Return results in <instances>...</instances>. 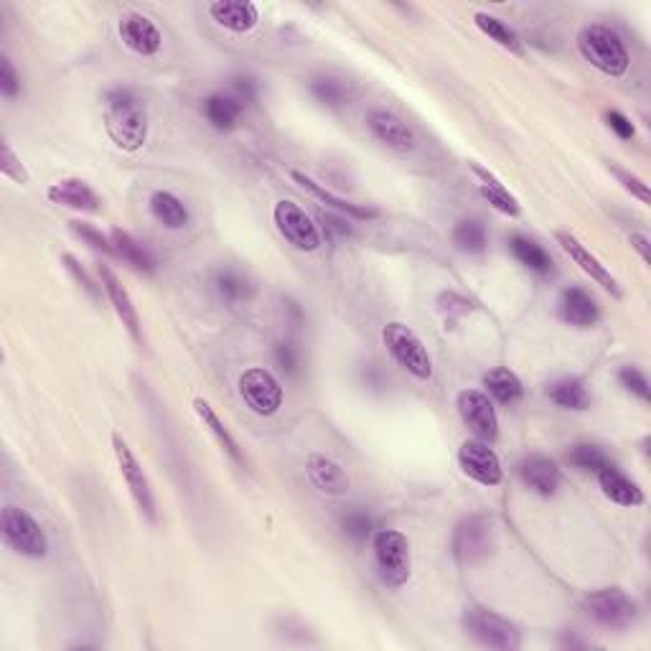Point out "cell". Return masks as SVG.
I'll use <instances>...</instances> for the list:
<instances>
[{"instance_id": "cell-1", "label": "cell", "mask_w": 651, "mask_h": 651, "mask_svg": "<svg viewBox=\"0 0 651 651\" xmlns=\"http://www.w3.org/2000/svg\"><path fill=\"white\" fill-rule=\"evenodd\" d=\"M105 128L117 148L140 151L148 140V112L140 95L130 87H112L105 95Z\"/></svg>"}, {"instance_id": "cell-2", "label": "cell", "mask_w": 651, "mask_h": 651, "mask_svg": "<svg viewBox=\"0 0 651 651\" xmlns=\"http://www.w3.org/2000/svg\"><path fill=\"white\" fill-rule=\"evenodd\" d=\"M578 49L590 67L606 77H624L631 67V56L624 39L603 23H590L578 34Z\"/></svg>"}, {"instance_id": "cell-3", "label": "cell", "mask_w": 651, "mask_h": 651, "mask_svg": "<svg viewBox=\"0 0 651 651\" xmlns=\"http://www.w3.org/2000/svg\"><path fill=\"white\" fill-rule=\"evenodd\" d=\"M377 575L387 588H402L412 575L410 542L397 529H379L374 535Z\"/></svg>"}, {"instance_id": "cell-4", "label": "cell", "mask_w": 651, "mask_h": 651, "mask_svg": "<svg viewBox=\"0 0 651 651\" xmlns=\"http://www.w3.org/2000/svg\"><path fill=\"white\" fill-rule=\"evenodd\" d=\"M382 341L387 346V351L392 354L397 364L405 369L407 374H412L415 379H430L433 377V359H430L428 349L420 341V336L405 326L400 321H392L384 326Z\"/></svg>"}, {"instance_id": "cell-5", "label": "cell", "mask_w": 651, "mask_h": 651, "mask_svg": "<svg viewBox=\"0 0 651 651\" xmlns=\"http://www.w3.org/2000/svg\"><path fill=\"white\" fill-rule=\"evenodd\" d=\"M583 608L593 624L611 631L629 629V626H634L636 616H639L636 601L621 588H601L596 593H590L583 601Z\"/></svg>"}, {"instance_id": "cell-6", "label": "cell", "mask_w": 651, "mask_h": 651, "mask_svg": "<svg viewBox=\"0 0 651 651\" xmlns=\"http://www.w3.org/2000/svg\"><path fill=\"white\" fill-rule=\"evenodd\" d=\"M463 626L473 639L489 646V649L517 651L522 646V631L509 618L499 616L489 608H468L463 613Z\"/></svg>"}, {"instance_id": "cell-7", "label": "cell", "mask_w": 651, "mask_h": 651, "mask_svg": "<svg viewBox=\"0 0 651 651\" xmlns=\"http://www.w3.org/2000/svg\"><path fill=\"white\" fill-rule=\"evenodd\" d=\"M0 532H3V542L23 557H44L46 550H49V542H46L41 524L18 507L3 509V514H0Z\"/></svg>"}, {"instance_id": "cell-8", "label": "cell", "mask_w": 651, "mask_h": 651, "mask_svg": "<svg viewBox=\"0 0 651 651\" xmlns=\"http://www.w3.org/2000/svg\"><path fill=\"white\" fill-rule=\"evenodd\" d=\"M112 451H115L117 466H120V473H123L125 484H128L130 496L138 504L140 514L151 524L158 522V512H156V496H153L151 484H148V476H145L143 466H140L138 456L130 451V446L120 438V433H112Z\"/></svg>"}, {"instance_id": "cell-9", "label": "cell", "mask_w": 651, "mask_h": 651, "mask_svg": "<svg viewBox=\"0 0 651 651\" xmlns=\"http://www.w3.org/2000/svg\"><path fill=\"white\" fill-rule=\"evenodd\" d=\"M240 397L260 418H273L275 412L283 407V387L273 372L262 367L247 369L240 377Z\"/></svg>"}, {"instance_id": "cell-10", "label": "cell", "mask_w": 651, "mask_h": 651, "mask_svg": "<svg viewBox=\"0 0 651 651\" xmlns=\"http://www.w3.org/2000/svg\"><path fill=\"white\" fill-rule=\"evenodd\" d=\"M273 219L278 232L285 237V242H290L295 250L316 252L318 247L323 245L321 229L313 224V219L308 217L306 209H301L295 201H278L273 209Z\"/></svg>"}, {"instance_id": "cell-11", "label": "cell", "mask_w": 651, "mask_h": 651, "mask_svg": "<svg viewBox=\"0 0 651 651\" xmlns=\"http://www.w3.org/2000/svg\"><path fill=\"white\" fill-rule=\"evenodd\" d=\"M494 547V532H491V519L473 514L458 522L453 532V555L461 565H476L486 560Z\"/></svg>"}, {"instance_id": "cell-12", "label": "cell", "mask_w": 651, "mask_h": 651, "mask_svg": "<svg viewBox=\"0 0 651 651\" xmlns=\"http://www.w3.org/2000/svg\"><path fill=\"white\" fill-rule=\"evenodd\" d=\"M458 415L466 423V428L484 443H494L499 438V418H496L494 402L486 392L463 390L456 400Z\"/></svg>"}, {"instance_id": "cell-13", "label": "cell", "mask_w": 651, "mask_h": 651, "mask_svg": "<svg viewBox=\"0 0 651 651\" xmlns=\"http://www.w3.org/2000/svg\"><path fill=\"white\" fill-rule=\"evenodd\" d=\"M458 463H461L468 479L481 486H499L501 479H504L499 456L491 451L489 443H484V440H466L458 448Z\"/></svg>"}, {"instance_id": "cell-14", "label": "cell", "mask_w": 651, "mask_h": 651, "mask_svg": "<svg viewBox=\"0 0 651 651\" xmlns=\"http://www.w3.org/2000/svg\"><path fill=\"white\" fill-rule=\"evenodd\" d=\"M120 39L133 54L156 56L163 46L161 28L143 13H128L120 21Z\"/></svg>"}, {"instance_id": "cell-15", "label": "cell", "mask_w": 651, "mask_h": 651, "mask_svg": "<svg viewBox=\"0 0 651 651\" xmlns=\"http://www.w3.org/2000/svg\"><path fill=\"white\" fill-rule=\"evenodd\" d=\"M557 313L565 323L575 326V329H590L601 321V308H598L596 298L588 290L570 285L560 293V303H557Z\"/></svg>"}, {"instance_id": "cell-16", "label": "cell", "mask_w": 651, "mask_h": 651, "mask_svg": "<svg viewBox=\"0 0 651 651\" xmlns=\"http://www.w3.org/2000/svg\"><path fill=\"white\" fill-rule=\"evenodd\" d=\"M367 128L372 130L374 138L379 143H384L387 148L397 153H410L415 151V135L407 128V123H402L400 117L392 115L387 110H372L367 112Z\"/></svg>"}, {"instance_id": "cell-17", "label": "cell", "mask_w": 651, "mask_h": 651, "mask_svg": "<svg viewBox=\"0 0 651 651\" xmlns=\"http://www.w3.org/2000/svg\"><path fill=\"white\" fill-rule=\"evenodd\" d=\"M290 176H293L295 184H301L303 191H308V194H311L313 199L323 201V204L329 206V209H334V212L339 214V217L359 219V222H369V219L379 217L377 209H372V206H362V204H357V201L341 199V196L331 194V191L326 189V186H321L318 181H313L311 176H306L303 171H293Z\"/></svg>"}, {"instance_id": "cell-18", "label": "cell", "mask_w": 651, "mask_h": 651, "mask_svg": "<svg viewBox=\"0 0 651 651\" xmlns=\"http://www.w3.org/2000/svg\"><path fill=\"white\" fill-rule=\"evenodd\" d=\"M555 240L560 242L562 250H565L570 257H573L575 265H580V270H583V273H588L590 278L596 280L598 285H603V288H606L608 293L613 295V298H621V288H618L616 278H613V275L608 273V268L603 265L601 260H598L596 255H590V252L585 250L583 245H580V240L575 237V234L555 232Z\"/></svg>"}, {"instance_id": "cell-19", "label": "cell", "mask_w": 651, "mask_h": 651, "mask_svg": "<svg viewBox=\"0 0 651 651\" xmlns=\"http://www.w3.org/2000/svg\"><path fill=\"white\" fill-rule=\"evenodd\" d=\"M100 280H102V290L107 293V298H110L112 308H115L117 318L123 321V326L128 329V334L133 336L138 344H143V331H140V318H138V308H135L133 298H130V293L125 290V285L117 280V275L112 273L107 265H100Z\"/></svg>"}, {"instance_id": "cell-20", "label": "cell", "mask_w": 651, "mask_h": 651, "mask_svg": "<svg viewBox=\"0 0 651 651\" xmlns=\"http://www.w3.org/2000/svg\"><path fill=\"white\" fill-rule=\"evenodd\" d=\"M306 473H308V481H311L321 494L344 496L346 491L351 489V479L346 476L344 468H341L334 458L321 456V453L308 458Z\"/></svg>"}, {"instance_id": "cell-21", "label": "cell", "mask_w": 651, "mask_h": 651, "mask_svg": "<svg viewBox=\"0 0 651 651\" xmlns=\"http://www.w3.org/2000/svg\"><path fill=\"white\" fill-rule=\"evenodd\" d=\"M214 21L232 34H250L260 21V11L250 0H217L209 6Z\"/></svg>"}, {"instance_id": "cell-22", "label": "cell", "mask_w": 651, "mask_h": 651, "mask_svg": "<svg viewBox=\"0 0 651 651\" xmlns=\"http://www.w3.org/2000/svg\"><path fill=\"white\" fill-rule=\"evenodd\" d=\"M49 201L74 209V212H97L100 209V196L92 191V186L82 179H62L49 186L46 191Z\"/></svg>"}, {"instance_id": "cell-23", "label": "cell", "mask_w": 651, "mask_h": 651, "mask_svg": "<svg viewBox=\"0 0 651 651\" xmlns=\"http://www.w3.org/2000/svg\"><path fill=\"white\" fill-rule=\"evenodd\" d=\"M519 476L524 484L540 496H552L560 489V468L547 456H529L519 463Z\"/></svg>"}, {"instance_id": "cell-24", "label": "cell", "mask_w": 651, "mask_h": 651, "mask_svg": "<svg viewBox=\"0 0 651 651\" xmlns=\"http://www.w3.org/2000/svg\"><path fill=\"white\" fill-rule=\"evenodd\" d=\"M598 484H601L606 499H611L613 504H618V507L634 509L644 504V491L639 489V484L631 481L629 476H624V473L618 471L613 463H608L606 468L598 471Z\"/></svg>"}, {"instance_id": "cell-25", "label": "cell", "mask_w": 651, "mask_h": 651, "mask_svg": "<svg viewBox=\"0 0 651 651\" xmlns=\"http://www.w3.org/2000/svg\"><path fill=\"white\" fill-rule=\"evenodd\" d=\"M194 410H196V415L201 418V423H204V428L209 430V433H212V438L219 443V448H222V451L227 453V456L232 458L237 466H245V453H242L240 443L234 440V435L229 433L227 425H224V420L219 418L217 412H214V407L209 405L204 397H196Z\"/></svg>"}, {"instance_id": "cell-26", "label": "cell", "mask_w": 651, "mask_h": 651, "mask_svg": "<svg viewBox=\"0 0 651 651\" xmlns=\"http://www.w3.org/2000/svg\"><path fill=\"white\" fill-rule=\"evenodd\" d=\"M471 171L476 173V179H479V191L491 206H494L496 212L507 214V217H519V201L517 196L509 194V189L496 179L494 173L486 171L484 166L479 163H471Z\"/></svg>"}, {"instance_id": "cell-27", "label": "cell", "mask_w": 651, "mask_h": 651, "mask_svg": "<svg viewBox=\"0 0 651 651\" xmlns=\"http://www.w3.org/2000/svg\"><path fill=\"white\" fill-rule=\"evenodd\" d=\"M110 237H112V245H115L117 257H120L123 262H128L130 268L145 275H151L153 270H156V257L151 255L148 247L140 245L133 234L123 232V229H112Z\"/></svg>"}, {"instance_id": "cell-28", "label": "cell", "mask_w": 651, "mask_h": 651, "mask_svg": "<svg viewBox=\"0 0 651 651\" xmlns=\"http://www.w3.org/2000/svg\"><path fill=\"white\" fill-rule=\"evenodd\" d=\"M484 387L486 395H489L491 400L501 402V405H514V402L522 400L524 395V387L522 382H519V377L507 367H496L491 369V372H486Z\"/></svg>"}, {"instance_id": "cell-29", "label": "cell", "mask_w": 651, "mask_h": 651, "mask_svg": "<svg viewBox=\"0 0 651 651\" xmlns=\"http://www.w3.org/2000/svg\"><path fill=\"white\" fill-rule=\"evenodd\" d=\"M547 397L555 402L562 410L583 412L590 407V395L585 390V384L575 377H562L547 384Z\"/></svg>"}, {"instance_id": "cell-30", "label": "cell", "mask_w": 651, "mask_h": 651, "mask_svg": "<svg viewBox=\"0 0 651 651\" xmlns=\"http://www.w3.org/2000/svg\"><path fill=\"white\" fill-rule=\"evenodd\" d=\"M151 214L166 229H184L191 219L184 201L176 194H171V191H156L151 196Z\"/></svg>"}, {"instance_id": "cell-31", "label": "cell", "mask_w": 651, "mask_h": 651, "mask_svg": "<svg viewBox=\"0 0 651 651\" xmlns=\"http://www.w3.org/2000/svg\"><path fill=\"white\" fill-rule=\"evenodd\" d=\"M204 115L217 130H232L242 115V102L232 95H212L204 102Z\"/></svg>"}, {"instance_id": "cell-32", "label": "cell", "mask_w": 651, "mask_h": 651, "mask_svg": "<svg viewBox=\"0 0 651 651\" xmlns=\"http://www.w3.org/2000/svg\"><path fill=\"white\" fill-rule=\"evenodd\" d=\"M509 250L512 255L522 262L524 268L532 270L537 275H550L552 273V260L535 240H529V237H522V234H514L512 240H509Z\"/></svg>"}, {"instance_id": "cell-33", "label": "cell", "mask_w": 651, "mask_h": 651, "mask_svg": "<svg viewBox=\"0 0 651 651\" xmlns=\"http://www.w3.org/2000/svg\"><path fill=\"white\" fill-rule=\"evenodd\" d=\"M214 285H217L219 298L227 303L250 301L252 293H255V285H252V280L247 278L245 273H240V270H234V268L219 270Z\"/></svg>"}, {"instance_id": "cell-34", "label": "cell", "mask_w": 651, "mask_h": 651, "mask_svg": "<svg viewBox=\"0 0 651 651\" xmlns=\"http://www.w3.org/2000/svg\"><path fill=\"white\" fill-rule=\"evenodd\" d=\"M473 23L479 26L481 34H486L491 41H496V44H499V46H504V49L517 51V54H519V51H522V44H519V36L514 34L512 28H509L507 23L501 21V18L489 16V13H476V16H473Z\"/></svg>"}, {"instance_id": "cell-35", "label": "cell", "mask_w": 651, "mask_h": 651, "mask_svg": "<svg viewBox=\"0 0 651 651\" xmlns=\"http://www.w3.org/2000/svg\"><path fill=\"white\" fill-rule=\"evenodd\" d=\"M453 245L463 252H471V255L484 252L486 247L484 224L476 222V219H461V222L453 227Z\"/></svg>"}, {"instance_id": "cell-36", "label": "cell", "mask_w": 651, "mask_h": 651, "mask_svg": "<svg viewBox=\"0 0 651 651\" xmlns=\"http://www.w3.org/2000/svg\"><path fill=\"white\" fill-rule=\"evenodd\" d=\"M311 95L316 97L321 105L339 107L344 105L346 97H349V90H346V84L336 77H316L311 82Z\"/></svg>"}, {"instance_id": "cell-37", "label": "cell", "mask_w": 651, "mask_h": 651, "mask_svg": "<svg viewBox=\"0 0 651 651\" xmlns=\"http://www.w3.org/2000/svg\"><path fill=\"white\" fill-rule=\"evenodd\" d=\"M568 461L570 466L580 468V471H593V473H598L601 468H606L608 463H611L606 453H603V448L590 446V443H578V446L570 448Z\"/></svg>"}, {"instance_id": "cell-38", "label": "cell", "mask_w": 651, "mask_h": 651, "mask_svg": "<svg viewBox=\"0 0 651 651\" xmlns=\"http://www.w3.org/2000/svg\"><path fill=\"white\" fill-rule=\"evenodd\" d=\"M69 229H72V232L77 234V237L84 242V245H90L92 250L102 252V255L117 257L115 245H112V237H105V234H102L100 229L92 227V224H87V222H69Z\"/></svg>"}, {"instance_id": "cell-39", "label": "cell", "mask_w": 651, "mask_h": 651, "mask_svg": "<svg viewBox=\"0 0 651 651\" xmlns=\"http://www.w3.org/2000/svg\"><path fill=\"white\" fill-rule=\"evenodd\" d=\"M341 524H344V532L354 542H364L374 535V519L362 509H354V512L346 514Z\"/></svg>"}, {"instance_id": "cell-40", "label": "cell", "mask_w": 651, "mask_h": 651, "mask_svg": "<svg viewBox=\"0 0 651 651\" xmlns=\"http://www.w3.org/2000/svg\"><path fill=\"white\" fill-rule=\"evenodd\" d=\"M618 382H621V387H624L626 392H631V395L639 397L641 402H649L651 400L649 379H646L644 374H641L636 367H624V369H621V372H618Z\"/></svg>"}, {"instance_id": "cell-41", "label": "cell", "mask_w": 651, "mask_h": 651, "mask_svg": "<svg viewBox=\"0 0 651 651\" xmlns=\"http://www.w3.org/2000/svg\"><path fill=\"white\" fill-rule=\"evenodd\" d=\"M0 148H3V153H0V171L6 173L8 179L16 181V184H28V171L23 168V163L16 158L11 143H8V140H3V145H0Z\"/></svg>"}, {"instance_id": "cell-42", "label": "cell", "mask_w": 651, "mask_h": 651, "mask_svg": "<svg viewBox=\"0 0 651 651\" xmlns=\"http://www.w3.org/2000/svg\"><path fill=\"white\" fill-rule=\"evenodd\" d=\"M0 92H3L8 100L18 97V92H21V77H18L16 67H13V62L8 56H0Z\"/></svg>"}, {"instance_id": "cell-43", "label": "cell", "mask_w": 651, "mask_h": 651, "mask_svg": "<svg viewBox=\"0 0 651 651\" xmlns=\"http://www.w3.org/2000/svg\"><path fill=\"white\" fill-rule=\"evenodd\" d=\"M611 171L616 173V179L621 181V184H624L626 191H631V194H634L636 199L641 201V204H649V201H651L649 186H646L644 181L639 179V176H634V173L624 171V168H618V166H611Z\"/></svg>"}, {"instance_id": "cell-44", "label": "cell", "mask_w": 651, "mask_h": 651, "mask_svg": "<svg viewBox=\"0 0 651 651\" xmlns=\"http://www.w3.org/2000/svg\"><path fill=\"white\" fill-rule=\"evenodd\" d=\"M275 362H278V367L283 369L285 374H295L298 372V364H301V359H298V349H295L290 341H280V344H275Z\"/></svg>"}, {"instance_id": "cell-45", "label": "cell", "mask_w": 651, "mask_h": 651, "mask_svg": "<svg viewBox=\"0 0 651 651\" xmlns=\"http://www.w3.org/2000/svg\"><path fill=\"white\" fill-rule=\"evenodd\" d=\"M606 123H608V128L613 130V133L618 135V138L621 140H631L636 135V128H634V123H631L629 117L624 115V112H618V110H611L606 115Z\"/></svg>"}, {"instance_id": "cell-46", "label": "cell", "mask_w": 651, "mask_h": 651, "mask_svg": "<svg viewBox=\"0 0 651 651\" xmlns=\"http://www.w3.org/2000/svg\"><path fill=\"white\" fill-rule=\"evenodd\" d=\"M64 262H67V270H69V273H72V275H74V278H77V283H82V288H84V290H87V293H90V295H92V298H100V288H97V285H95V283H92V280H90V275L84 273V270H82V265H79V262H77V260H74V257H72V255H64Z\"/></svg>"}, {"instance_id": "cell-47", "label": "cell", "mask_w": 651, "mask_h": 651, "mask_svg": "<svg viewBox=\"0 0 651 651\" xmlns=\"http://www.w3.org/2000/svg\"><path fill=\"white\" fill-rule=\"evenodd\" d=\"M232 90H234L232 97H237V100H240L242 105H245V102H252V100H255V95H257L255 79H250V77H234L232 79Z\"/></svg>"}, {"instance_id": "cell-48", "label": "cell", "mask_w": 651, "mask_h": 651, "mask_svg": "<svg viewBox=\"0 0 651 651\" xmlns=\"http://www.w3.org/2000/svg\"><path fill=\"white\" fill-rule=\"evenodd\" d=\"M631 247H634L636 252L641 255V260H644V265H649L651 262V252H649V237L646 234H639L634 232L631 234Z\"/></svg>"}]
</instances>
